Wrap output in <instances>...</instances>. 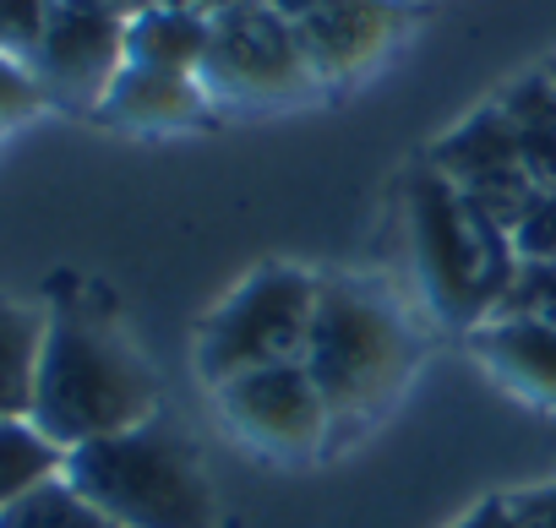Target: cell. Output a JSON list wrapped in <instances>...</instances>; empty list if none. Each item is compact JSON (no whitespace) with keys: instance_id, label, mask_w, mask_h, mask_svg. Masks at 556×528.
<instances>
[{"instance_id":"obj_20","label":"cell","mask_w":556,"mask_h":528,"mask_svg":"<svg viewBox=\"0 0 556 528\" xmlns=\"http://www.w3.org/2000/svg\"><path fill=\"white\" fill-rule=\"evenodd\" d=\"M39 104H45V88H39L34 66L17 61V55H0V126L28 120Z\"/></svg>"},{"instance_id":"obj_25","label":"cell","mask_w":556,"mask_h":528,"mask_svg":"<svg viewBox=\"0 0 556 528\" xmlns=\"http://www.w3.org/2000/svg\"><path fill=\"white\" fill-rule=\"evenodd\" d=\"M191 12H202V17H218V12H235V7H245V0H186Z\"/></svg>"},{"instance_id":"obj_24","label":"cell","mask_w":556,"mask_h":528,"mask_svg":"<svg viewBox=\"0 0 556 528\" xmlns=\"http://www.w3.org/2000/svg\"><path fill=\"white\" fill-rule=\"evenodd\" d=\"M104 7H110L121 23H137V17H148L153 7H164V0H104Z\"/></svg>"},{"instance_id":"obj_16","label":"cell","mask_w":556,"mask_h":528,"mask_svg":"<svg viewBox=\"0 0 556 528\" xmlns=\"http://www.w3.org/2000/svg\"><path fill=\"white\" fill-rule=\"evenodd\" d=\"M66 474V447H55L28 414L0 420V512Z\"/></svg>"},{"instance_id":"obj_18","label":"cell","mask_w":556,"mask_h":528,"mask_svg":"<svg viewBox=\"0 0 556 528\" xmlns=\"http://www.w3.org/2000/svg\"><path fill=\"white\" fill-rule=\"evenodd\" d=\"M496 311L502 317H545V322H556V261H518Z\"/></svg>"},{"instance_id":"obj_5","label":"cell","mask_w":556,"mask_h":528,"mask_svg":"<svg viewBox=\"0 0 556 528\" xmlns=\"http://www.w3.org/2000/svg\"><path fill=\"white\" fill-rule=\"evenodd\" d=\"M317 295L323 284L312 273L295 268H262L256 279H245L207 322L197 338V371L224 387L240 371L256 365H278V360H301L306 355V333L317 317Z\"/></svg>"},{"instance_id":"obj_14","label":"cell","mask_w":556,"mask_h":528,"mask_svg":"<svg viewBox=\"0 0 556 528\" xmlns=\"http://www.w3.org/2000/svg\"><path fill=\"white\" fill-rule=\"evenodd\" d=\"M45 333H50V317H39L34 306H17V300L0 295V420L34 414Z\"/></svg>"},{"instance_id":"obj_13","label":"cell","mask_w":556,"mask_h":528,"mask_svg":"<svg viewBox=\"0 0 556 528\" xmlns=\"http://www.w3.org/2000/svg\"><path fill=\"white\" fill-rule=\"evenodd\" d=\"M207 28H213V17L191 12L186 0H164V7H153L148 17L126 23V61L197 77V66L207 55Z\"/></svg>"},{"instance_id":"obj_1","label":"cell","mask_w":556,"mask_h":528,"mask_svg":"<svg viewBox=\"0 0 556 528\" xmlns=\"http://www.w3.org/2000/svg\"><path fill=\"white\" fill-rule=\"evenodd\" d=\"M159 387L137 344L88 311L50 317L45 355H39V387H34V425L55 447H88L99 436L131 430L153 420Z\"/></svg>"},{"instance_id":"obj_7","label":"cell","mask_w":556,"mask_h":528,"mask_svg":"<svg viewBox=\"0 0 556 528\" xmlns=\"http://www.w3.org/2000/svg\"><path fill=\"white\" fill-rule=\"evenodd\" d=\"M45 99L99 110L115 77L126 72V23L104 0H55L39 50L28 55Z\"/></svg>"},{"instance_id":"obj_17","label":"cell","mask_w":556,"mask_h":528,"mask_svg":"<svg viewBox=\"0 0 556 528\" xmlns=\"http://www.w3.org/2000/svg\"><path fill=\"white\" fill-rule=\"evenodd\" d=\"M0 528H121L110 512H99L66 474L39 485L34 495H23L17 506L0 512Z\"/></svg>"},{"instance_id":"obj_9","label":"cell","mask_w":556,"mask_h":528,"mask_svg":"<svg viewBox=\"0 0 556 528\" xmlns=\"http://www.w3.org/2000/svg\"><path fill=\"white\" fill-rule=\"evenodd\" d=\"M431 164L464 191V202L475 207V213H485L496 229H518V218L534 207V196H540V185H534V175H529V164H523V153H518V137H513V126H507V115H502V104L496 110H480L475 120H464L437 153H431Z\"/></svg>"},{"instance_id":"obj_21","label":"cell","mask_w":556,"mask_h":528,"mask_svg":"<svg viewBox=\"0 0 556 528\" xmlns=\"http://www.w3.org/2000/svg\"><path fill=\"white\" fill-rule=\"evenodd\" d=\"M507 506H513L518 528H556V485L529 490V495H513Z\"/></svg>"},{"instance_id":"obj_8","label":"cell","mask_w":556,"mask_h":528,"mask_svg":"<svg viewBox=\"0 0 556 528\" xmlns=\"http://www.w3.org/2000/svg\"><path fill=\"white\" fill-rule=\"evenodd\" d=\"M218 403L245 441H256L267 452H285V458L312 452L333 425V409H328L323 387L312 382L306 360H278V365L240 371L235 382L218 387Z\"/></svg>"},{"instance_id":"obj_10","label":"cell","mask_w":556,"mask_h":528,"mask_svg":"<svg viewBox=\"0 0 556 528\" xmlns=\"http://www.w3.org/2000/svg\"><path fill=\"white\" fill-rule=\"evenodd\" d=\"M295 34L317 82H339L393 50V39L404 34V0H328L295 23Z\"/></svg>"},{"instance_id":"obj_6","label":"cell","mask_w":556,"mask_h":528,"mask_svg":"<svg viewBox=\"0 0 556 528\" xmlns=\"http://www.w3.org/2000/svg\"><path fill=\"white\" fill-rule=\"evenodd\" d=\"M197 82L224 104H290L317 88V72L301 50L295 23L267 12L262 0H245L213 17Z\"/></svg>"},{"instance_id":"obj_15","label":"cell","mask_w":556,"mask_h":528,"mask_svg":"<svg viewBox=\"0 0 556 528\" xmlns=\"http://www.w3.org/2000/svg\"><path fill=\"white\" fill-rule=\"evenodd\" d=\"M502 115L518 137V153L534 175V185H556V77L540 72L529 82H518L507 99H502Z\"/></svg>"},{"instance_id":"obj_12","label":"cell","mask_w":556,"mask_h":528,"mask_svg":"<svg viewBox=\"0 0 556 528\" xmlns=\"http://www.w3.org/2000/svg\"><path fill=\"white\" fill-rule=\"evenodd\" d=\"M115 126H142V131H164V126H191L207 110V88L191 72H159V66H131L115 77V88L99 104Z\"/></svg>"},{"instance_id":"obj_26","label":"cell","mask_w":556,"mask_h":528,"mask_svg":"<svg viewBox=\"0 0 556 528\" xmlns=\"http://www.w3.org/2000/svg\"><path fill=\"white\" fill-rule=\"evenodd\" d=\"M224 528H229V523H224Z\"/></svg>"},{"instance_id":"obj_2","label":"cell","mask_w":556,"mask_h":528,"mask_svg":"<svg viewBox=\"0 0 556 528\" xmlns=\"http://www.w3.org/2000/svg\"><path fill=\"white\" fill-rule=\"evenodd\" d=\"M66 479L121 528H224L218 490L197 447L159 414L131 430L72 447Z\"/></svg>"},{"instance_id":"obj_11","label":"cell","mask_w":556,"mask_h":528,"mask_svg":"<svg viewBox=\"0 0 556 528\" xmlns=\"http://www.w3.org/2000/svg\"><path fill=\"white\" fill-rule=\"evenodd\" d=\"M475 355L523 398L556 409V322L545 317H485L469 327Z\"/></svg>"},{"instance_id":"obj_4","label":"cell","mask_w":556,"mask_h":528,"mask_svg":"<svg viewBox=\"0 0 556 528\" xmlns=\"http://www.w3.org/2000/svg\"><path fill=\"white\" fill-rule=\"evenodd\" d=\"M301 360L312 382L323 387L333 420H350V414H371L377 403L399 392L415 360V338L388 295L355 279H339V284H323L317 295V317H312Z\"/></svg>"},{"instance_id":"obj_23","label":"cell","mask_w":556,"mask_h":528,"mask_svg":"<svg viewBox=\"0 0 556 528\" xmlns=\"http://www.w3.org/2000/svg\"><path fill=\"white\" fill-rule=\"evenodd\" d=\"M267 12H278V17H290V23H301V17H312L317 7H328V0H262Z\"/></svg>"},{"instance_id":"obj_19","label":"cell","mask_w":556,"mask_h":528,"mask_svg":"<svg viewBox=\"0 0 556 528\" xmlns=\"http://www.w3.org/2000/svg\"><path fill=\"white\" fill-rule=\"evenodd\" d=\"M513 250H518V261H556V185H545L534 196V207L518 218Z\"/></svg>"},{"instance_id":"obj_3","label":"cell","mask_w":556,"mask_h":528,"mask_svg":"<svg viewBox=\"0 0 556 528\" xmlns=\"http://www.w3.org/2000/svg\"><path fill=\"white\" fill-rule=\"evenodd\" d=\"M409 240L420 284L447 322L480 327L502 306L518 268L513 234L496 229L485 213H475L437 164L415 169L409 180Z\"/></svg>"},{"instance_id":"obj_22","label":"cell","mask_w":556,"mask_h":528,"mask_svg":"<svg viewBox=\"0 0 556 528\" xmlns=\"http://www.w3.org/2000/svg\"><path fill=\"white\" fill-rule=\"evenodd\" d=\"M458 528H518V517H513V506L507 501H485L475 517H464Z\"/></svg>"}]
</instances>
